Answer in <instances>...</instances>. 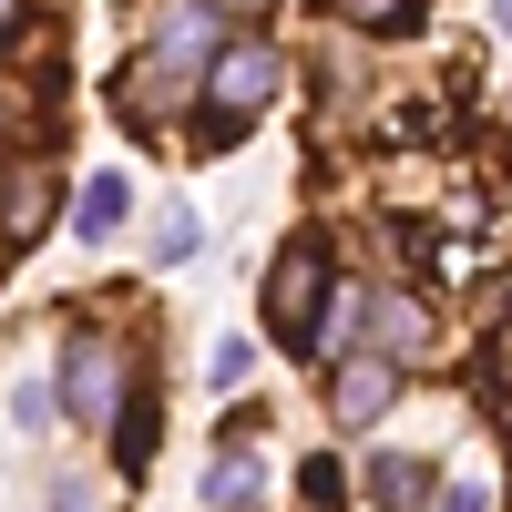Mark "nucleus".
Returning a JSON list of instances; mask_svg holds the SVG:
<instances>
[{
    "label": "nucleus",
    "instance_id": "nucleus-1",
    "mask_svg": "<svg viewBox=\"0 0 512 512\" xmlns=\"http://www.w3.org/2000/svg\"><path fill=\"white\" fill-rule=\"evenodd\" d=\"M226 52V31H216V0H164L154 11V52H144V72L123 82V113L134 123H164L185 93H205V62Z\"/></svg>",
    "mask_w": 512,
    "mask_h": 512
},
{
    "label": "nucleus",
    "instance_id": "nucleus-2",
    "mask_svg": "<svg viewBox=\"0 0 512 512\" xmlns=\"http://www.w3.org/2000/svg\"><path fill=\"white\" fill-rule=\"evenodd\" d=\"M277 82H287V62H277V41H226L216 62H205V93H216V113L195 123V144H236L256 113L277 103Z\"/></svg>",
    "mask_w": 512,
    "mask_h": 512
},
{
    "label": "nucleus",
    "instance_id": "nucleus-3",
    "mask_svg": "<svg viewBox=\"0 0 512 512\" xmlns=\"http://www.w3.org/2000/svg\"><path fill=\"white\" fill-rule=\"evenodd\" d=\"M62 420H82V431H113L123 420V338L72 328V349H62Z\"/></svg>",
    "mask_w": 512,
    "mask_h": 512
},
{
    "label": "nucleus",
    "instance_id": "nucleus-4",
    "mask_svg": "<svg viewBox=\"0 0 512 512\" xmlns=\"http://www.w3.org/2000/svg\"><path fill=\"white\" fill-rule=\"evenodd\" d=\"M267 338H287V349H308V328H318V308H328V256L318 246H287L277 267H267Z\"/></svg>",
    "mask_w": 512,
    "mask_h": 512
},
{
    "label": "nucleus",
    "instance_id": "nucleus-5",
    "mask_svg": "<svg viewBox=\"0 0 512 512\" xmlns=\"http://www.w3.org/2000/svg\"><path fill=\"white\" fill-rule=\"evenodd\" d=\"M359 328H369V349H390L400 369L441 349V328H431V308H420L410 287H369V297H359Z\"/></svg>",
    "mask_w": 512,
    "mask_h": 512
},
{
    "label": "nucleus",
    "instance_id": "nucleus-6",
    "mask_svg": "<svg viewBox=\"0 0 512 512\" xmlns=\"http://www.w3.org/2000/svg\"><path fill=\"white\" fill-rule=\"evenodd\" d=\"M390 400H400V359H390V349H369V359H338V369H328V420H338V431H369Z\"/></svg>",
    "mask_w": 512,
    "mask_h": 512
},
{
    "label": "nucleus",
    "instance_id": "nucleus-7",
    "mask_svg": "<svg viewBox=\"0 0 512 512\" xmlns=\"http://www.w3.org/2000/svg\"><path fill=\"white\" fill-rule=\"evenodd\" d=\"M123 216H134V185H123V175H93V185H82V205H72V226L93 236V246L123 236Z\"/></svg>",
    "mask_w": 512,
    "mask_h": 512
},
{
    "label": "nucleus",
    "instance_id": "nucleus-8",
    "mask_svg": "<svg viewBox=\"0 0 512 512\" xmlns=\"http://www.w3.org/2000/svg\"><path fill=\"white\" fill-rule=\"evenodd\" d=\"M369 492H379V502H420V492H431V461L379 451V461H369Z\"/></svg>",
    "mask_w": 512,
    "mask_h": 512
},
{
    "label": "nucleus",
    "instance_id": "nucleus-9",
    "mask_svg": "<svg viewBox=\"0 0 512 512\" xmlns=\"http://www.w3.org/2000/svg\"><path fill=\"white\" fill-rule=\"evenodd\" d=\"M41 216H52V185H41V164H11V205H0V226L31 236Z\"/></svg>",
    "mask_w": 512,
    "mask_h": 512
},
{
    "label": "nucleus",
    "instance_id": "nucleus-10",
    "mask_svg": "<svg viewBox=\"0 0 512 512\" xmlns=\"http://www.w3.org/2000/svg\"><path fill=\"white\" fill-rule=\"evenodd\" d=\"M318 11H338L349 31H410V11H420V0H318Z\"/></svg>",
    "mask_w": 512,
    "mask_h": 512
},
{
    "label": "nucleus",
    "instance_id": "nucleus-11",
    "mask_svg": "<svg viewBox=\"0 0 512 512\" xmlns=\"http://www.w3.org/2000/svg\"><path fill=\"white\" fill-rule=\"evenodd\" d=\"M205 502H256V451H226L216 472H205Z\"/></svg>",
    "mask_w": 512,
    "mask_h": 512
},
{
    "label": "nucleus",
    "instance_id": "nucleus-12",
    "mask_svg": "<svg viewBox=\"0 0 512 512\" xmlns=\"http://www.w3.org/2000/svg\"><path fill=\"white\" fill-rule=\"evenodd\" d=\"M113 461H123V472L144 482V461H154V400H144V410L123 420V431H113Z\"/></svg>",
    "mask_w": 512,
    "mask_h": 512
},
{
    "label": "nucleus",
    "instance_id": "nucleus-13",
    "mask_svg": "<svg viewBox=\"0 0 512 512\" xmlns=\"http://www.w3.org/2000/svg\"><path fill=\"white\" fill-rule=\"evenodd\" d=\"M11 420H21V431H52V420H62V390H41V379H21V390H11Z\"/></svg>",
    "mask_w": 512,
    "mask_h": 512
},
{
    "label": "nucleus",
    "instance_id": "nucleus-14",
    "mask_svg": "<svg viewBox=\"0 0 512 512\" xmlns=\"http://www.w3.org/2000/svg\"><path fill=\"white\" fill-rule=\"evenodd\" d=\"M297 492H308V502H338V492H349V472L318 451V461H297Z\"/></svg>",
    "mask_w": 512,
    "mask_h": 512
},
{
    "label": "nucleus",
    "instance_id": "nucleus-15",
    "mask_svg": "<svg viewBox=\"0 0 512 512\" xmlns=\"http://www.w3.org/2000/svg\"><path fill=\"white\" fill-rule=\"evenodd\" d=\"M154 256H195V216H185V205H175V216L154 226Z\"/></svg>",
    "mask_w": 512,
    "mask_h": 512
},
{
    "label": "nucleus",
    "instance_id": "nucleus-16",
    "mask_svg": "<svg viewBox=\"0 0 512 512\" xmlns=\"http://www.w3.org/2000/svg\"><path fill=\"white\" fill-rule=\"evenodd\" d=\"M246 369H256V349H246V338H226V349H216V369H205V379H216V390H236Z\"/></svg>",
    "mask_w": 512,
    "mask_h": 512
},
{
    "label": "nucleus",
    "instance_id": "nucleus-17",
    "mask_svg": "<svg viewBox=\"0 0 512 512\" xmlns=\"http://www.w3.org/2000/svg\"><path fill=\"white\" fill-rule=\"evenodd\" d=\"M216 11H267V0H216Z\"/></svg>",
    "mask_w": 512,
    "mask_h": 512
},
{
    "label": "nucleus",
    "instance_id": "nucleus-18",
    "mask_svg": "<svg viewBox=\"0 0 512 512\" xmlns=\"http://www.w3.org/2000/svg\"><path fill=\"white\" fill-rule=\"evenodd\" d=\"M11 21H21V0H0V31H11Z\"/></svg>",
    "mask_w": 512,
    "mask_h": 512
},
{
    "label": "nucleus",
    "instance_id": "nucleus-19",
    "mask_svg": "<svg viewBox=\"0 0 512 512\" xmlns=\"http://www.w3.org/2000/svg\"><path fill=\"white\" fill-rule=\"evenodd\" d=\"M502 21H512V0H502Z\"/></svg>",
    "mask_w": 512,
    "mask_h": 512
}]
</instances>
